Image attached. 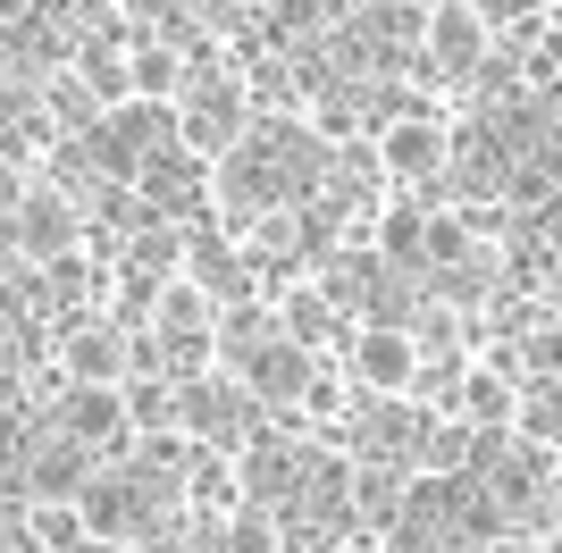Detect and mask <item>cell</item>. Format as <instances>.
Returning <instances> with one entry per match:
<instances>
[{
    "instance_id": "11",
    "label": "cell",
    "mask_w": 562,
    "mask_h": 553,
    "mask_svg": "<svg viewBox=\"0 0 562 553\" xmlns=\"http://www.w3.org/2000/svg\"><path fill=\"white\" fill-rule=\"evenodd\" d=\"M43 419L68 444H85L93 461H117L126 444H135V437H126V403H117V386H50Z\"/></svg>"
},
{
    "instance_id": "6",
    "label": "cell",
    "mask_w": 562,
    "mask_h": 553,
    "mask_svg": "<svg viewBox=\"0 0 562 553\" xmlns=\"http://www.w3.org/2000/svg\"><path fill=\"white\" fill-rule=\"evenodd\" d=\"M43 352H50V377H59V386H117V377L135 369V336L117 319H101V311L59 319L43 336Z\"/></svg>"
},
{
    "instance_id": "10",
    "label": "cell",
    "mask_w": 562,
    "mask_h": 553,
    "mask_svg": "<svg viewBox=\"0 0 562 553\" xmlns=\"http://www.w3.org/2000/svg\"><path fill=\"white\" fill-rule=\"evenodd\" d=\"M260 302H269V327H278L285 345H303L311 361H336V352H345L352 319L319 294V285H311V276H285V285H269Z\"/></svg>"
},
{
    "instance_id": "13",
    "label": "cell",
    "mask_w": 562,
    "mask_h": 553,
    "mask_svg": "<svg viewBox=\"0 0 562 553\" xmlns=\"http://www.w3.org/2000/svg\"><path fill=\"white\" fill-rule=\"evenodd\" d=\"M117 403H126V437L177 428V377H160V369H126V377H117Z\"/></svg>"
},
{
    "instance_id": "1",
    "label": "cell",
    "mask_w": 562,
    "mask_h": 553,
    "mask_svg": "<svg viewBox=\"0 0 562 553\" xmlns=\"http://www.w3.org/2000/svg\"><path fill=\"white\" fill-rule=\"evenodd\" d=\"M168 110H177V143H186L193 160H227L235 143H244V126H252V84H244L235 59H218V68H193Z\"/></svg>"
},
{
    "instance_id": "8",
    "label": "cell",
    "mask_w": 562,
    "mask_h": 553,
    "mask_svg": "<svg viewBox=\"0 0 562 553\" xmlns=\"http://www.w3.org/2000/svg\"><path fill=\"white\" fill-rule=\"evenodd\" d=\"M177 276H186L193 294H211L218 311H244V302H260L252 260H244V244H235L218 218H193V227H186V260H177Z\"/></svg>"
},
{
    "instance_id": "7",
    "label": "cell",
    "mask_w": 562,
    "mask_h": 553,
    "mask_svg": "<svg viewBox=\"0 0 562 553\" xmlns=\"http://www.w3.org/2000/svg\"><path fill=\"white\" fill-rule=\"evenodd\" d=\"M126 184H135L143 210H151V218H168V227H193V218H211V160H193L186 143H160V151H143Z\"/></svg>"
},
{
    "instance_id": "15",
    "label": "cell",
    "mask_w": 562,
    "mask_h": 553,
    "mask_svg": "<svg viewBox=\"0 0 562 553\" xmlns=\"http://www.w3.org/2000/svg\"><path fill=\"white\" fill-rule=\"evenodd\" d=\"M470 553H554V537H529V529H495V537H479Z\"/></svg>"
},
{
    "instance_id": "2",
    "label": "cell",
    "mask_w": 562,
    "mask_h": 553,
    "mask_svg": "<svg viewBox=\"0 0 562 553\" xmlns=\"http://www.w3.org/2000/svg\"><path fill=\"white\" fill-rule=\"evenodd\" d=\"M177 428H186L193 453H244L269 428V411L235 386L227 369H193V377H177Z\"/></svg>"
},
{
    "instance_id": "12",
    "label": "cell",
    "mask_w": 562,
    "mask_h": 553,
    "mask_svg": "<svg viewBox=\"0 0 562 553\" xmlns=\"http://www.w3.org/2000/svg\"><path fill=\"white\" fill-rule=\"evenodd\" d=\"M186 50L151 43V34H126V101H177L186 92Z\"/></svg>"
},
{
    "instance_id": "3",
    "label": "cell",
    "mask_w": 562,
    "mask_h": 553,
    "mask_svg": "<svg viewBox=\"0 0 562 553\" xmlns=\"http://www.w3.org/2000/svg\"><path fill=\"white\" fill-rule=\"evenodd\" d=\"M0 244L18 269H59V260L93 252V227H85V202H68L59 184H25L18 210L0 218Z\"/></svg>"
},
{
    "instance_id": "9",
    "label": "cell",
    "mask_w": 562,
    "mask_h": 553,
    "mask_svg": "<svg viewBox=\"0 0 562 553\" xmlns=\"http://www.w3.org/2000/svg\"><path fill=\"white\" fill-rule=\"evenodd\" d=\"M336 369H345L352 394H412V386H420V352H412V336H403V327H378V319H361L345 336Z\"/></svg>"
},
{
    "instance_id": "4",
    "label": "cell",
    "mask_w": 562,
    "mask_h": 553,
    "mask_svg": "<svg viewBox=\"0 0 562 553\" xmlns=\"http://www.w3.org/2000/svg\"><path fill=\"white\" fill-rule=\"evenodd\" d=\"M446 110L437 101H420V110H395L370 126V151H378V177H386V193H437L446 184Z\"/></svg>"
},
{
    "instance_id": "5",
    "label": "cell",
    "mask_w": 562,
    "mask_h": 553,
    "mask_svg": "<svg viewBox=\"0 0 562 553\" xmlns=\"http://www.w3.org/2000/svg\"><path fill=\"white\" fill-rule=\"evenodd\" d=\"M487 59H495V34L479 25V9H470V0H420V43H412L420 84L462 92Z\"/></svg>"
},
{
    "instance_id": "14",
    "label": "cell",
    "mask_w": 562,
    "mask_h": 553,
    "mask_svg": "<svg viewBox=\"0 0 562 553\" xmlns=\"http://www.w3.org/2000/svg\"><path fill=\"white\" fill-rule=\"evenodd\" d=\"M218 553H294V545L278 537V520H269V511L235 504L227 520H218Z\"/></svg>"
},
{
    "instance_id": "16",
    "label": "cell",
    "mask_w": 562,
    "mask_h": 553,
    "mask_svg": "<svg viewBox=\"0 0 562 553\" xmlns=\"http://www.w3.org/2000/svg\"><path fill=\"white\" fill-rule=\"evenodd\" d=\"M34 9H43V0H0V34H18V25H34Z\"/></svg>"
}]
</instances>
